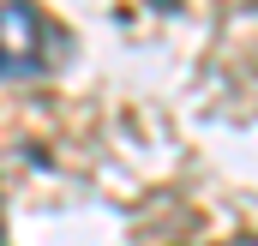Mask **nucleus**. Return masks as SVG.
<instances>
[{"label":"nucleus","instance_id":"1","mask_svg":"<svg viewBox=\"0 0 258 246\" xmlns=\"http://www.w3.org/2000/svg\"><path fill=\"white\" fill-rule=\"evenodd\" d=\"M48 66V18L36 6H0V78H30Z\"/></svg>","mask_w":258,"mask_h":246}]
</instances>
